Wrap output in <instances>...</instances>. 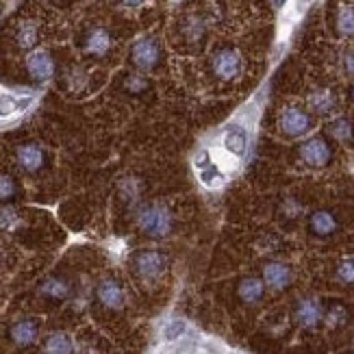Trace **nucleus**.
Returning a JSON list of instances; mask_svg holds the SVG:
<instances>
[{"label": "nucleus", "instance_id": "1", "mask_svg": "<svg viewBox=\"0 0 354 354\" xmlns=\"http://www.w3.org/2000/svg\"><path fill=\"white\" fill-rule=\"evenodd\" d=\"M137 224H140L142 233L152 239H163L172 233L174 218L167 207L163 205H152L146 207L140 215H137Z\"/></svg>", "mask_w": 354, "mask_h": 354}, {"label": "nucleus", "instance_id": "2", "mask_svg": "<svg viewBox=\"0 0 354 354\" xmlns=\"http://www.w3.org/2000/svg\"><path fill=\"white\" fill-rule=\"evenodd\" d=\"M211 68L215 76L222 81H235L243 72V59L235 48H222L213 55L211 59Z\"/></svg>", "mask_w": 354, "mask_h": 354}, {"label": "nucleus", "instance_id": "3", "mask_svg": "<svg viewBox=\"0 0 354 354\" xmlns=\"http://www.w3.org/2000/svg\"><path fill=\"white\" fill-rule=\"evenodd\" d=\"M135 272L146 281H157L167 270V257L159 250H142L133 259Z\"/></svg>", "mask_w": 354, "mask_h": 354}, {"label": "nucleus", "instance_id": "4", "mask_svg": "<svg viewBox=\"0 0 354 354\" xmlns=\"http://www.w3.org/2000/svg\"><path fill=\"white\" fill-rule=\"evenodd\" d=\"M131 59H133L135 68H140L144 72L155 70L159 66V61H161V48H159V44L155 39H150V37L140 39V41L133 46Z\"/></svg>", "mask_w": 354, "mask_h": 354}, {"label": "nucleus", "instance_id": "5", "mask_svg": "<svg viewBox=\"0 0 354 354\" xmlns=\"http://www.w3.org/2000/svg\"><path fill=\"white\" fill-rule=\"evenodd\" d=\"M300 157L306 165L311 167H324L330 163L333 159V150L328 146L326 140H322V137H313V140L304 142L300 146Z\"/></svg>", "mask_w": 354, "mask_h": 354}, {"label": "nucleus", "instance_id": "6", "mask_svg": "<svg viewBox=\"0 0 354 354\" xmlns=\"http://www.w3.org/2000/svg\"><path fill=\"white\" fill-rule=\"evenodd\" d=\"M281 129L289 137H300L313 129V118L298 106H289L281 115Z\"/></svg>", "mask_w": 354, "mask_h": 354}, {"label": "nucleus", "instance_id": "7", "mask_svg": "<svg viewBox=\"0 0 354 354\" xmlns=\"http://www.w3.org/2000/svg\"><path fill=\"white\" fill-rule=\"evenodd\" d=\"M26 70L35 81H50L55 74V59L48 50H35L26 57Z\"/></svg>", "mask_w": 354, "mask_h": 354}, {"label": "nucleus", "instance_id": "8", "mask_svg": "<svg viewBox=\"0 0 354 354\" xmlns=\"http://www.w3.org/2000/svg\"><path fill=\"white\" fill-rule=\"evenodd\" d=\"M291 281H294V272H291L289 266L281 263V261H272V263L263 268V283L270 289L283 291L285 287L291 285Z\"/></svg>", "mask_w": 354, "mask_h": 354}, {"label": "nucleus", "instance_id": "9", "mask_svg": "<svg viewBox=\"0 0 354 354\" xmlns=\"http://www.w3.org/2000/svg\"><path fill=\"white\" fill-rule=\"evenodd\" d=\"M96 296H98V302L106 309H122L124 306V289L122 285L113 279H104L100 281L98 289H96Z\"/></svg>", "mask_w": 354, "mask_h": 354}, {"label": "nucleus", "instance_id": "10", "mask_svg": "<svg viewBox=\"0 0 354 354\" xmlns=\"http://www.w3.org/2000/svg\"><path fill=\"white\" fill-rule=\"evenodd\" d=\"M296 319L298 324L304 328H315L319 326V322L324 319V311H322V304L315 298H302L296 306Z\"/></svg>", "mask_w": 354, "mask_h": 354}, {"label": "nucleus", "instance_id": "11", "mask_svg": "<svg viewBox=\"0 0 354 354\" xmlns=\"http://www.w3.org/2000/svg\"><path fill=\"white\" fill-rule=\"evenodd\" d=\"M15 159H18L20 167H22L24 172H28V174L39 172L41 167H44V163H46V155H44L41 146H37V144H24V146H20L18 152H15Z\"/></svg>", "mask_w": 354, "mask_h": 354}, {"label": "nucleus", "instance_id": "12", "mask_svg": "<svg viewBox=\"0 0 354 354\" xmlns=\"http://www.w3.org/2000/svg\"><path fill=\"white\" fill-rule=\"evenodd\" d=\"M11 342L20 348H26V346H33L37 342V335H39V324L37 319H30V317H24V319H18L15 324L11 326Z\"/></svg>", "mask_w": 354, "mask_h": 354}, {"label": "nucleus", "instance_id": "13", "mask_svg": "<svg viewBox=\"0 0 354 354\" xmlns=\"http://www.w3.org/2000/svg\"><path fill=\"white\" fill-rule=\"evenodd\" d=\"M111 48V35L104 28H91L85 37V53L94 57H104Z\"/></svg>", "mask_w": 354, "mask_h": 354}, {"label": "nucleus", "instance_id": "14", "mask_svg": "<svg viewBox=\"0 0 354 354\" xmlns=\"http://www.w3.org/2000/svg\"><path fill=\"white\" fill-rule=\"evenodd\" d=\"M337 218L330 213V211H315L311 215V220H309V228H311V233L317 235V237H330L335 230H337Z\"/></svg>", "mask_w": 354, "mask_h": 354}, {"label": "nucleus", "instance_id": "15", "mask_svg": "<svg viewBox=\"0 0 354 354\" xmlns=\"http://www.w3.org/2000/svg\"><path fill=\"white\" fill-rule=\"evenodd\" d=\"M237 294L245 304H257L266 296V283L261 279H254V276H248V279H243L239 283Z\"/></svg>", "mask_w": 354, "mask_h": 354}, {"label": "nucleus", "instance_id": "16", "mask_svg": "<svg viewBox=\"0 0 354 354\" xmlns=\"http://www.w3.org/2000/svg\"><path fill=\"white\" fill-rule=\"evenodd\" d=\"M44 354H74V344L70 335L66 333H53L44 342Z\"/></svg>", "mask_w": 354, "mask_h": 354}, {"label": "nucleus", "instance_id": "17", "mask_svg": "<svg viewBox=\"0 0 354 354\" xmlns=\"http://www.w3.org/2000/svg\"><path fill=\"white\" fill-rule=\"evenodd\" d=\"M309 104H311V109L319 115H328L330 111H335V106H337V98L330 89H317L311 94L309 98Z\"/></svg>", "mask_w": 354, "mask_h": 354}, {"label": "nucleus", "instance_id": "18", "mask_svg": "<svg viewBox=\"0 0 354 354\" xmlns=\"http://www.w3.org/2000/svg\"><path fill=\"white\" fill-rule=\"evenodd\" d=\"M39 294L50 300H66L70 296V285L64 279H46L39 287Z\"/></svg>", "mask_w": 354, "mask_h": 354}, {"label": "nucleus", "instance_id": "19", "mask_svg": "<svg viewBox=\"0 0 354 354\" xmlns=\"http://www.w3.org/2000/svg\"><path fill=\"white\" fill-rule=\"evenodd\" d=\"M224 146L228 152H233V155L241 157L245 152V146H248V137H245V131L241 127H235L226 133V140H224Z\"/></svg>", "mask_w": 354, "mask_h": 354}, {"label": "nucleus", "instance_id": "20", "mask_svg": "<svg viewBox=\"0 0 354 354\" xmlns=\"http://www.w3.org/2000/svg\"><path fill=\"white\" fill-rule=\"evenodd\" d=\"M37 39H39L37 24H33V22H22L18 26V33H15V41H18L20 48H24V50L33 48V46L37 44Z\"/></svg>", "mask_w": 354, "mask_h": 354}, {"label": "nucleus", "instance_id": "21", "mask_svg": "<svg viewBox=\"0 0 354 354\" xmlns=\"http://www.w3.org/2000/svg\"><path fill=\"white\" fill-rule=\"evenodd\" d=\"M337 33L342 37H352L354 35V7L344 5L337 13Z\"/></svg>", "mask_w": 354, "mask_h": 354}, {"label": "nucleus", "instance_id": "22", "mask_svg": "<svg viewBox=\"0 0 354 354\" xmlns=\"http://www.w3.org/2000/svg\"><path fill=\"white\" fill-rule=\"evenodd\" d=\"M328 133L339 142H352L354 137V129H352V122L346 118H337L328 124Z\"/></svg>", "mask_w": 354, "mask_h": 354}, {"label": "nucleus", "instance_id": "23", "mask_svg": "<svg viewBox=\"0 0 354 354\" xmlns=\"http://www.w3.org/2000/svg\"><path fill=\"white\" fill-rule=\"evenodd\" d=\"M185 330H187L185 319H172L170 324L163 328V339L165 342H174V339H178L180 335H185Z\"/></svg>", "mask_w": 354, "mask_h": 354}, {"label": "nucleus", "instance_id": "24", "mask_svg": "<svg viewBox=\"0 0 354 354\" xmlns=\"http://www.w3.org/2000/svg\"><path fill=\"white\" fill-rule=\"evenodd\" d=\"M18 194V185L9 174H0V200H11Z\"/></svg>", "mask_w": 354, "mask_h": 354}, {"label": "nucleus", "instance_id": "25", "mask_svg": "<svg viewBox=\"0 0 354 354\" xmlns=\"http://www.w3.org/2000/svg\"><path fill=\"white\" fill-rule=\"evenodd\" d=\"M30 100L26 98V100H22V102H15L11 96H3L0 98V115H11L13 111H18V109H22V106H26Z\"/></svg>", "mask_w": 354, "mask_h": 354}, {"label": "nucleus", "instance_id": "26", "mask_svg": "<svg viewBox=\"0 0 354 354\" xmlns=\"http://www.w3.org/2000/svg\"><path fill=\"white\" fill-rule=\"evenodd\" d=\"M337 276H339V281L346 283V285H354V259H346L344 263L337 270Z\"/></svg>", "mask_w": 354, "mask_h": 354}, {"label": "nucleus", "instance_id": "27", "mask_svg": "<svg viewBox=\"0 0 354 354\" xmlns=\"http://www.w3.org/2000/svg\"><path fill=\"white\" fill-rule=\"evenodd\" d=\"M346 309H344V306H339V304H337V306H333V309L326 313V324L328 326H342L344 324V322H346Z\"/></svg>", "mask_w": 354, "mask_h": 354}, {"label": "nucleus", "instance_id": "28", "mask_svg": "<svg viewBox=\"0 0 354 354\" xmlns=\"http://www.w3.org/2000/svg\"><path fill=\"white\" fill-rule=\"evenodd\" d=\"M200 178H203V183H205V185H209V187H215V185H218V183H222V174H220V170H215L213 165L203 167V170H200Z\"/></svg>", "mask_w": 354, "mask_h": 354}, {"label": "nucleus", "instance_id": "29", "mask_svg": "<svg viewBox=\"0 0 354 354\" xmlns=\"http://www.w3.org/2000/svg\"><path fill=\"white\" fill-rule=\"evenodd\" d=\"M18 224V213L11 207H0V228H13Z\"/></svg>", "mask_w": 354, "mask_h": 354}, {"label": "nucleus", "instance_id": "30", "mask_svg": "<svg viewBox=\"0 0 354 354\" xmlns=\"http://www.w3.org/2000/svg\"><path fill=\"white\" fill-rule=\"evenodd\" d=\"M127 89L133 91V94H142V91L148 89V81L142 79V76H129V79H127Z\"/></svg>", "mask_w": 354, "mask_h": 354}, {"label": "nucleus", "instance_id": "31", "mask_svg": "<svg viewBox=\"0 0 354 354\" xmlns=\"http://www.w3.org/2000/svg\"><path fill=\"white\" fill-rule=\"evenodd\" d=\"M344 68L350 76H354V50H350L346 57H344Z\"/></svg>", "mask_w": 354, "mask_h": 354}, {"label": "nucleus", "instance_id": "32", "mask_svg": "<svg viewBox=\"0 0 354 354\" xmlns=\"http://www.w3.org/2000/svg\"><path fill=\"white\" fill-rule=\"evenodd\" d=\"M122 5H127V7H137V5H142L144 0H120Z\"/></svg>", "mask_w": 354, "mask_h": 354}, {"label": "nucleus", "instance_id": "33", "mask_svg": "<svg viewBox=\"0 0 354 354\" xmlns=\"http://www.w3.org/2000/svg\"><path fill=\"white\" fill-rule=\"evenodd\" d=\"M283 3H285V0H272V5H274V7H281Z\"/></svg>", "mask_w": 354, "mask_h": 354}, {"label": "nucleus", "instance_id": "34", "mask_svg": "<svg viewBox=\"0 0 354 354\" xmlns=\"http://www.w3.org/2000/svg\"><path fill=\"white\" fill-rule=\"evenodd\" d=\"M352 100H354V87H352Z\"/></svg>", "mask_w": 354, "mask_h": 354}]
</instances>
